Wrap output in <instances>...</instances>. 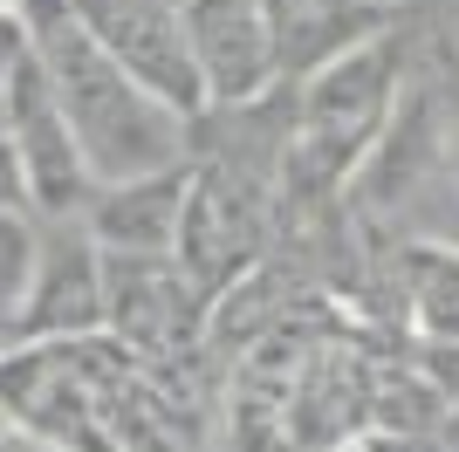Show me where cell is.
<instances>
[{
    "mask_svg": "<svg viewBox=\"0 0 459 452\" xmlns=\"http://www.w3.org/2000/svg\"><path fill=\"white\" fill-rule=\"evenodd\" d=\"M14 206H28V178H21V158L7 144V131H0V213H14Z\"/></svg>",
    "mask_w": 459,
    "mask_h": 452,
    "instance_id": "obj_12",
    "label": "cell"
},
{
    "mask_svg": "<svg viewBox=\"0 0 459 452\" xmlns=\"http://www.w3.org/2000/svg\"><path fill=\"white\" fill-rule=\"evenodd\" d=\"M76 21L90 28V41L117 69H131L152 96H165L178 117L206 110L199 69L186 48V7L178 0H69Z\"/></svg>",
    "mask_w": 459,
    "mask_h": 452,
    "instance_id": "obj_5",
    "label": "cell"
},
{
    "mask_svg": "<svg viewBox=\"0 0 459 452\" xmlns=\"http://www.w3.org/2000/svg\"><path fill=\"white\" fill-rule=\"evenodd\" d=\"M7 7H14V0H0V14H7Z\"/></svg>",
    "mask_w": 459,
    "mask_h": 452,
    "instance_id": "obj_15",
    "label": "cell"
},
{
    "mask_svg": "<svg viewBox=\"0 0 459 452\" xmlns=\"http://www.w3.org/2000/svg\"><path fill=\"white\" fill-rule=\"evenodd\" d=\"M178 7H186V48L206 103H240L281 83L261 0H178Z\"/></svg>",
    "mask_w": 459,
    "mask_h": 452,
    "instance_id": "obj_7",
    "label": "cell"
},
{
    "mask_svg": "<svg viewBox=\"0 0 459 452\" xmlns=\"http://www.w3.org/2000/svg\"><path fill=\"white\" fill-rule=\"evenodd\" d=\"M186 186H192L186 158L131 171V178H96L90 206H82V226L96 233L103 254H172L178 213H186Z\"/></svg>",
    "mask_w": 459,
    "mask_h": 452,
    "instance_id": "obj_8",
    "label": "cell"
},
{
    "mask_svg": "<svg viewBox=\"0 0 459 452\" xmlns=\"http://www.w3.org/2000/svg\"><path fill=\"white\" fill-rule=\"evenodd\" d=\"M391 233H419V240H446L459 247V75L446 96V131H439V158L425 171V186L411 192V206L398 213Z\"/></svg>",
    "mask_w": 459,
    "mask_h": 452,
    "instance_id": "obj_10",
    "label": "cell"
},
{
    "mask_svg": "<svg viewBox=\"0 0 459 452\" xmlns=\"http://www.w3.org/2000/svg\"><path fill=\"white\" fill-rule=\"evenodd\" d=\"M14 21L56 83V103L69 117L90 178H131V171L186 158V117L165 96H152L131 69H117L69 0H14Z\"/></svg>",
    "mask_w": 459,
    "mask_h": 452,
    "instance_id": "obj_1",
    "label": "cell"
},
{
    "mask_svg": "<svg viewBox=\"0 0 459 452\" xmlns=\"http://www.w3.org/2000/svg\"><path fill=\"white\" fill-rule=\"evenodd\" d=\"M419 62V41L404 35V21L377 28L370 41L329 56L302 83H288V144H281V213H308L343 199L350 171L364 165V151L391 124L404 96V75Z\"/></svg>",
    "mask_w": 459,
    "mask_h": 452,
    "instance_id": "obj_2",
    "label": "cell"
},
{
    "mask_svg": "<svg viewBox=\"0 0 459 452\" xmlns=\"http://www.w3.org/2000/svg\"><path fill=\"white\" fill-rule=\"evenodd\" d=\"M206 309L212 295L178 267V254H103V329L137 363L199 357Z\"/></svg>",
    "mask_w": 459,
    "mask_h": 452,
    "instance_id": "obj_3",
    "label": "cell"
},
{
    "mask_svg": "<svg viewBox=\"0 0 459 452\" xmlns=\"http://www.w3.org/2000/svg\"><path fill=\"white\" fill-rule=\"evenodd\" d=\"M268 7V41H274V75L302 83L329 56H343L377 28L398 21V0H261Z\"/></svg>",
    "mask_w": 459,
    "mask_h": 452,
    "instance_id": "obj_9",
    "label": "cell"
},
{
    "mask_svg": "<svg viewBox=\"0 0 459 452\" xmlns=\"http://www.w3.org/2000/svg\"><path fill=\"white\" fill-rule=\"evenodd\" d=\"M7 343H14V309L0 301V350H7Z\"/></svg>",
    "mask_w": 459,
    "mask_h": 452,
    "instance_id": "obj_14",
    "label": "cell"
},
{
    "mask_svg": "<svg viewBox=\"0 0 459 452\" xmlns=\"http://www.w3.org/2000/svg\"><path fill=\"white\" fill-rule=\"evenodd\" d=\"M7 144L21 158V178H28V206L41 220H62V213H82L90 206V165H82L76 137H69V117L56 103V83L48 69L35 62L28 35H21L14 62H7Z\"/></svg>",
    "mask_w": 459,
    "mask_h": 452,
    "instance_id": "obj_4",
    "label": "cell"
},
{
    "mask_svg": "<svg viewBox=\"0 0 459 452\" xmlns=\"http://www.w3.org/2000/svg\"><path fill=\"white\" fill-rule=\"evenodd\" d=\"M14 48H21V21H14V7L0 14V131H7V62H14Z\"/></svg>",
    "mask_w": 459,
    "mask_h": 452,
    "instance_id": "obj_13",
    "label": "cell"
},
{
    "mask_svg": "<svg viewBox=\"0 0 459 452\" xmlns=\"http://www.w3.org/2000/svg\"><path fill=\"white\" fill-rule=\"evenodd\" d=\"M103 329V247L82 226V213L41 220L35 233V267L14 309V343L21 336H82Z\"/></svg>",
    "mask_w": 459,
    "mask_h": 452,
    "instance_id": "obj_6",
    "label": "cell"
},
{
    "mask_svg": "<svg viewBox=\"0 0 459 452\" xmlns=\"http://www.w3.org/2000/svg\"><path fill=\"white\" fill-rule=\"evenodd\" d=\"M35 233H41L35 206L0 213V301L7 309H21V288H28V267H35Z\"/></svg>",
    "mask_w": 459,
    "mask_h": 452,
    "instance_id": "obj_11",
    "label": "cell"
}]
</instances>
